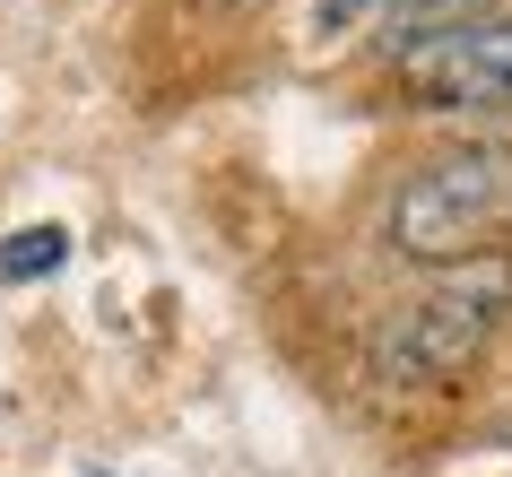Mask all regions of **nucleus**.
<instances>
[{"label": "nucleus", "instance_id": "1", "mask_svg": "<svg viewBox=\"0 0 512 477\" xmlns=\"http://www.w3.org/2000/svg\"><path fill=\"white\" fill-rule=\"evenodd\" d=\"M512 313V252H469L443 261L400 313L374 330V373L391 391H452L478 373V356L495 347Z\"/></svg>", "mask_w": 512, "mask_h": 477}, {"label": "nucleus", "instance_id": "2", "mask_svg": "<svg viewBox=\"0 0 512 477\" xmlns=\"http://www.w3.org/2000/svg\"><path fill=\"white\" fill-rule=\"evenodd\" d=\"M512 217V148H495V139H469V148H443V157H426L417 174H408L400 191H391V252L400 261H469V252H486V235Z\"/></svg>", "mask_w": 512, "mask_h": 477}, {"label": "nucleus", "instance_id": "3", "mask_svg": "<svg viewBox=\"0 0 512 477\" xmlns=\"http://www.w3.org/2000/svg\"><path fill=\"white\" fill-rule=\"evenodd\" d=\"M408 96H426L443 113H504L512 105V18H452L434 35L400 44Z\"/></svg>", "mask_w": 512, "mask_h": 477}, {"label": "nucleus", "instance_id": "4", "mask_svg": "<svg viewBox=\"0 0 512 477\" xmlns=\"http://www.w3.org/2000/svg\"><path fill=\"white\" fill-rule=\"evenodd\" d=\"M61 261H70V235L61 226H27V235H9V252H0V278H44Z\"/></svg>", "mask_w": 512, "mask_h": 477}, {"label": "nucleus", "instance_id": "5", "mask_svg": "<svg viewBox=\"0 0 512 477\" xmlns=\"http://www.w3.org/2000/svg\"><path fill=\"white\" fill-rule=\"evenodd\" d=\"M209 9H235V0H209Z\"/></svg>", "mask_w": 512, "mask_h": 477}]
</instances>
